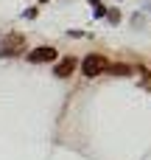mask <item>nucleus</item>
Here are the masks:
<instances>
[{"mask_svg": "<svg viewBox=\"0 0 151 160\" xmlns=\"http://www.w3.org/2000/svg\"><path fill=\"white\" fill-rule=\"evenodd\" d=\"M109 68V62L104 59V56H98V53H90L84 62H81V70H84V76H98V73H104Z\"/></svg>", "mask_w": 151, "mask_h": 160, "instance_id": "1", "label": "nucleus"}, {"mask_svg": "<svg viewBox=\"0 0 151 160\" xmlns=\"http://www.w3.org/2000/svg\"><path fill=\"white\" fill-rule=\"evenodd\" d=\"M22 45H25V39H22L20 34H8V37L3 39V45H0V56H11V53H17Z\"/></svg>", "mask_w": 151, "mask_h": 160, "instance_id": "2", "label": "nucleus"}, {"mask_svg": "<svg viewBox=\"0 0 151 160\" xmlns=\"http://www.w3.org/2000/svg\"><path fill=\"white\" fill-rule=\"evenodd\" d=\"M56 59V48H50V45H42V48H36V51H31L28 53V62H53Z\"/></svg>", "mask_w": 151, "mask_h": 160, "instance_id": "3", "label": "nucleus"}, {"mask_svg": "<svg viewBox=\"0 0 151 160\" xmlns=\"http://www.w3.org/2000/svg\"><path fill=\"white\" fill-rule=\"evenodd\" d=\"M73 70H76V59H73V56H64V59L56 65V76H59V79H67Z\"/></svg>", "mask_w": 151, "mask_h": 160, "instance_id": "4", "label": "nucleus"}, {"mask_svg": "<svg viewBox=\"0 0 151 160\" xmlns=\"http://www.w3.org/2000/svg\"><path fill=\"white\" fill-rule=\"evenodd\" d=\"M106 70H109L112 76H129V73H132V68H129V65H109Z\"/></svg>", "mask_w": 151, "mask_h": 160, "instance_id": "5", "label": "nucleus"}, {"mask_svg": "<svg viewBox=\"0 0 151 160\" xmlns=\"http://www.w3.org/2000/svg\"><path fill=\"white\" fill-rule=\"evenodd\" d=\"M90 3H92V14H95V17H104V14H106V8L101 6V0H90Z\"/></svg>", "mask_w": 151, "mask_h": 160, "instance_id": "6", "label": "nucleus"}, {"mask_svg": "<svg viewBox=\"0 0 151 160\" xmlns=\"http://www.w3.org/2000/svg\"><path fill=\"white\" fill-rule=\"evenodd\" d=\"M106 20H109V22H118V20H120V11H118V8L106 11Z\"/></svg>", "mask_w": 151, "mask_h": 160, "instance_id": "7", "label": "nucleus"}, {"mask_svg": "<svg viewBox=\"0 0 151 160\" xmlns=\"http://www.w3.org/2000/svg\"><path fill=\"white\" fill-rule=\"evenodd\" d=\"M149 11H151V3H149Z\"/></svg>", "mask_w": 151, "mask_h": 160, "instance_id": "8", "label": "nucleus"}]
</instances>
